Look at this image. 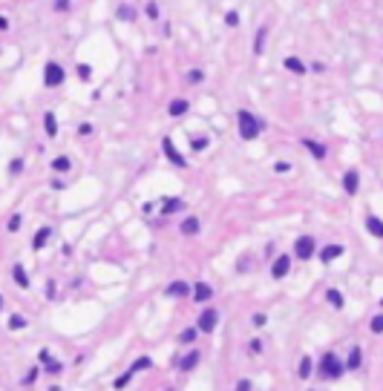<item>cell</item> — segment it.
Wrapping results in <instances>:
<instances>
[{"label":"cell","instance_id":"obj_1","mask_svg":"<svg viewBox=\"0 0 383 391\" xmlns=\"http://www.w3.org/2000/svg\"><path fill=\"white\" fill-rule=\"evenodd\" d=\"M236 127H239V138H245V141H254L259 130H262V121L256 118L254 112H248V109H239L236 112Z\"/></svg>","mask_w":383,"mask_h":391},{"label":"cell","instance_id":"obj_2","mask_svg":"<svg viewBox=\"0 0 383 391\" xmlns=\"http://www.w3.org/2000/svg\"><path fill=\"white\" fill-rule=\"evenodd\" d=\"M343 371H346V365L337 359V354H323V359H320V377L323 380H340L343 377Z\"/></svg>","mask_w":383,"mask_h":391},{"label":"cell","instance_id":"obj_3","mask_svg":"<svg viewBox=\"0 0 383 391\" xmlns=\"http://www.w3.org/2000/svg\"><path fill=\"white\" fill-rule=\"evenodd\" d=\"M219 325V311L216 308H205L202 314H199V320H196V328L202 331V334H213Z\"/></svg>","mask_w":383,"mask_h":391},{"label":"cell","instance_id":"obj_4","mask_svg":"<svg viewBox=\"0 0 383 391\" xmlns=\"http://www.w3.org/2000/svg\"><path fill=\"white\" fill-rule=\"evenodd\" d=\"M314 253H317L314 236H297V242H294V256H297V259H311Z\"/></svg>","mask_w":383,"mask_h":391},{"label":"cell","instance_id":"obj_5","mask_svg":"<svg viewBox=\"0 0 383 391\" xmlns=\"http://www.w3.org/2000/svg\"><path fill=\"white\" fill-rule=\"evenodd\" d=\"M64 66L61 64H55V61H49V64L43 66V84H46V87H49V89H52V87H61V84H64Z\"/></svg>","mask_w":383,"mask_h":391},{"label":"cell","instance_id":"obj_6","mask_svg":"<svg viewBox=\"0 0 383 391\" xmlns=\"http://www.w3.org/2000/svg\"><path fill=\"white\" fill-rule=\"evenodd\" d=\"M161 150H164V156L170 159V161L176 164V167H188V161H185V156L176 150V144H173V138H161Z\"/></svg>","mask_w":383,"mask_h":391},{"label":"cell","instance_id":"obj_7","mask_svg":"<svg viewBox=\"0 0 383 391\" xmlns=\"http://www.w3.org/2000/svg\"><path fill=\"white\" fill-rule=\"evenodd\" d=\"M288 270H291V256H288V253H280V256L274 259V265H271V276H274V279H286Z\"/></svg>","mask_w":383,"mask_h":391},{"label":"cell","instance_id":"obj_8","mask_svg":"<svg viewBox=\"0 0 383 391\" xmlns=\"http://www.w3.org/2000/svg\"><path fill=\"white\" fill-rule=\"evenodd\" d=\"M167 296H170V299H185V296H191L193 293V288L191 285H188V282H182V279H176V282H170V285H167Z\"/></svg>","mask_w":383,"mask_h":391},{"label":"cell","instance_id":"obj_9","mask_svg":"<svg viewBox=\"0 0 383 391\" xmlns=\"http://www.w3.org/2000/svg\"><path fill=\"white\" fill-rule=\"evenodd\" d=\"M213 299V288L208 282H196L193 285V302H211Z\"/></svg>","mask_w":383,"mask_h":391},{"label":"cell","instance_id":"obj_10","mask_svg":"<svg viewBox=\"0 0 383 391\" xmlns=\"http://www.w3.org/2000/svg\"><path fill=\"white\" fill-rule=\"evenodd\" d=\"M199 359H202V351H199V348H191L185 357L179 359V368H182V371H193V368L199 365Z\"/></svg>","mask_w":383,"mask_h":391},{"label":"cell","instance_id":"obj_11","mask_svg":"<svg viewBox=\"0 0 383 391\" xmlns=\"http://www.w3.org/2000/svg\"><path fill=\"white\" fill-rule=\"evenodd\" d=\"M343 190L349 196H354L360 190V176H357V170H346V176H343Z\"/></svg>","mask_w":383,"mask_h":391},{"label":"cell","instance_id":"obj_12","mask_svg":"<svg viewBox=\"0 0 383 391\" xmlns=\"http://www.w3.org/2000/svg\"><path fill=\"white\" fill-rule=\"evenodd\" d=\"M188 109H191V104H188L185 98H173L170 107H167V115H170V118H182Z\"/></svg>","mask_w":383,"mask_h":391},{"label":"cell","instance_id":"obj_13","mask_svg":"<svg viewBox=\"0 0 383 391\" xmlns=\"http://www.w3.org/2000/svg\"><path fill=\"white\" fill-rule=\"evenodd\" d=\"M185 210V198H164L161 201V213L164 216H173V213H182Z\"/></svg>","mask_w":383,"mask_h":391},{"label":"cell","instance_id":"obj_14","mask_svg":"<svg viewBox=\"0 0 383 391\" xmlns=\"http://www.w3.org/2000/svg\"><path fill=\"white\" fill-rule=\"evenodd\" d=\"M12 276H15V285H18V288H23V291H26V288L32 285V282H29V276H26V267H23L20 262H18V265L12 267Z\"/></svg>","mask_w":383,"mask_h":391},{"label":"cell","instance_id":"obj_15","mask_svg":"<svg viewBox=\"0 0 383 391\" xmlns=\"http://www.w3.org/2000/svg\"><path fill=\"white\" fill-rule=\"evenodd\" d=\"M303 147H306V150H308V153H311L317 161H323V159H326V147H323L320 141H314V138H303Z\"/></svg>","mask_w":383,"mask_h":391},{"label":"cell","instance_id":"obj_16","mask_svg":"<svg viewBox=\"0 0 383 391\" xmlns=\"http://www.w3.org/2000/svg\"><path fill=\"white\" fill-rule=\"evenodd\" d=\"M340 253H343V245H326V248L320 250V262H326V265H328L331 259H337Z\"/></svg>","mask_w":383,"mask_h":391},{"label":"cell","instance_id":"obj_17","mask_svg":"<svg viewBox=\"0 0 383 391\" xmlns=\"http://www.w3.org/2000/svg\"><path fill=\"white\" fill-rule=\"evenodd\" d=\"M43 130H46L49 138L58 135V118H55V112H43Z\"/></svg>","mask_w":383,"mask_h":391},{"label":"cell","instance_id":"obj_18","mask_svg":"<svg viewBox=\"0 0 383 391\" xmlns=\"http://www.w3.org/2000/svg\"><path fill=\"white\" fill-rule=\"evenodd\" d=\"M283 66H286L288 72H294V75H303V72H308V66L303 64L300 58H294V55H291V58H286V61H283Z\"/></svg>","mask_w":383,"mask_h":391},{"label":"cell","instance_id":"obj_19","mask_svg":"<svg viewBox=\"0 0 383 391\" xmlns=\"http://www.w3.org/2000/svg\"><path fill=\"white\" fill-rule=\"evenodd\" d=\"M49 236H52V228H40L38 233H35V239H32V250H40L46 242H49Z\"/></svg>","mask_w":383,"mask_h":391},{"label":"cell","instance_id":"obj_20","mask_svg":"<svg viewBox=\"0 0 383 391\" xmlns=\"http://www.w3.org/2000/svg\"><path fill=\"white\" fill-rule=\"evenodd\" d=\"M311 371H314V359L303 357V359H300V368H297V377H300V380H308V377H311Z\"/></svg>","mask_w":383,"mask_h":391},{"label":"cell","instance_id":"obj_21","mask_svg":"<svg viewBox=\"0 0 383 391\" xmlns=\"http://www.w3.org/2000/svg\"><path fill=\"white\" fill-rule=\"evenodd\" d=\"M199 334H202V331H199L196 325H193V328H185V331L179 334V342H182V345H193V342L199 339Z\"/></svg>","mask_w":383,"mask_h":391},{"label":"cell","instance_id":"obj_22","mask_svg":"<svg viewBox=\"0 0 383 391\" xmlns=\"http://www.w3.org/2000/svg\"><path fill=\"white\" fill-rule=\"evenodd\" d=\"M366 230H369L372 236H378V239H383V222L378 219V216H369V219H366Z\"/></svg>","mask_w":383,"mask_h":391},{"label":"cell","instance_id":"obj_23","mask_svg":"<svg viewBox=\"0 0 383 391\" xmlns=\"http://www.w3.org/2000/svg\"><path fill=\"white\" fill-rule=\"evenodd\" d=\"M40 362L46 365L43 371H49V374H61V371H64V362H61V359H52V354H49V357H43Z\"/></svg>","mask_w":383,"mask_h":391},{"label":"cell","instance_id":"obj_24","mask_svg":"<svg viewBox=\"0 0 383 391\" xmlns=\"http://www.w3.org/2000/svg\"><path fill=\"white\" fill-rule=\"evenodd\" d=\"M360 362H363V351H360V348L354 345V348L349 351V359H346V368H351V371H354V368H360Z\"/></svg>","mask_w":383,"mask_h":391},{"label":"cell","instance_id":"obj_25","mask_svg":"<svg viewBox=\"0 0 383 391\" xmlns=\"http://www.w3.org/2000/svg\"><path fill=\"white\" fill-rule=\"evenodd\" d=\"M182 233H185V236H196V233H199V219H196V216H188V219L182 222Z\"/></svg>","mask_w":383,"mask_h":391},{"label":"cell","instance_id":"obj_26","mask_svg":"<svg viewBox=\"0 0 383 391\" xmlns=\"http://www.w3.org/2000/svg\"><path fill=\"white\" fill-rule=\"evenodd\" d=\"M6 325H9V331H23V328H26V317H23V314H12Z\"/></svg>","mask_w":383,"mask_h":391},{"label":"cell","instance_id":"obj_27","mask_svg":"<svg viewBox=\"0 0 383 391\" xmlns=\"http://www.w3.org/2000/svg\"><path fill=\"white\" fill-rule=\"evenodd\" d=\"M147 368H153V359H150V357H138L135 362H133V365H130V371H133V374H138V371H147Z\"/></svg>","mask_w":383,"mask_h":391},{"label":"cell","instance_id":"obj_28","mask_svg":"<svg viewBox=\"0 0 383 391\" xmlns=\"http://www.w3.org/2000/svg\"><path fill=\"white\" fill-rule=\"evenodd\" d=\"M265 35L268 29L262 26V29H256V37H254V55H262V49H265Z\"/></svg>","mask_w":383,"mask_h":391},{"label":"cell","instance_id":"obj_29","mask_svg":"<svg viewBox=\"0 0 383 391\" xmlns=\"http://www.w3.org/2000/svg\"><path fill=\"white\" fill-rule=\"evenodd\" d=\"M326 299H328V302H331V305H334L337 311L343 308V293H340V291H334V288H328V291H326Z\"/></svg>","mask_w":383,"mask_h":391},{"label":"cell","instance_id":"obj_30","mask_svg":"<svg viewBox=\"0 0 383 391\" xmlns=\"http://www.w3.org/2000/svg\"><path fill=\"white\" fill-rule=\"evenodd\" d=\"M69 167H72V161H69L66 156H58V159L52 161V170H55V173H66Z\"/></svg>","mask_w":383,"mask_h":391},{"label":"cell","instance_id":"obj_31","mask_svg":"<svg viewBox=\"0 0 383 391\" xmlns=\"http://www.w3.org/2000/svg\"><path fill=\"white\" fill-rule=\"evenodd\" d=\"M38 377H40V368H38V365H32V368L23 374V386H35V383H38Z\"/></svg>","mask_w":383,"mask_h":391},{"label":"cell","instance_id":"obj_32","mask_svg":"<svg viewBox=\"0 0 383 391\" xmlns=\"http://www.w3.org/2000/svg\"><path fill=\"white\" fill-rule=\"evenodd\" d=\"M6 230H9V233H18V230H20V213H12V216H9Z\"/></svg>","mask_w":383,"mask_h":391},{"label":"cell","instance_id":"obj_33","mask_svg":"<svg viewBox=\"0 0 383 391\" xmlns=\"http://www.w3.org/2000/svg\"><path fill=\"white\" fill-rule=\"evenodd\" d=\"M191 147L196 150V153H202V150H208V138L205 135H196V138H191Z\"/></svg>","mask_w":383,"mask_h":391},{"label":"cell","instance_id":"obj_34","mask_svg":"<svg viewBox=\"0 0 383 391\" xmlns=\"http://www.w3.org/2000/svg\"><path fill=\"white\" fill-rule=\"evenodd\" d=\"M130 380H133V371H127V374H121V377H115V389H124V386H130Z\"/></svg>","mask_w":383,"mask_h":391},{"label":"cell","instance_id":"obj_35","mask_svg":"<svg viewBox=\"0 0 383 391\" xmlns=\"http://www.w3.org/2000/svg\"><path fill=\"white\" fill-rule=\"evenodd\" d=\"M78 75H81L84 81H90V78H93V66L90 64H78Z\"/></svg>","mask_w":383,"mask_h":391},{"label":"cell","instance_id":"obj_36","mask_svg":"<svg viewBox=\"0 0 383 391\" xmlns=\"http://www.w3.org/2000/svg\"><path fill=\"white\" fill-rule=\"evenodd\" d=\"M118 18H121V20H133V18H135V12H133L130 6H121V9H118Z\"/></svg>","mask_w":383,"mask_h":391},{"label":"cell","instance_id":"obj_37","mask_svg":"<svg viewBox=\"0 0 383 391\" xmlns=\"http://www.w3.org/2000/svg\"><path fill=\"white\" fill-rule=\"evenodd\" d=\"M369 328H372L375 334H383V314H381V317H375V320H372V325H369Z\"/></svg>","mask_w":383,"mask_h":391},{"label":"cell","instance_id":"obj_38","mask_svg":"<svg viewBox=\"0 0 383 391\" xmlns=\"http://www.w3.org/2000/svg\"><path fill=\"white\" fill-rule=\"evenodd\" d=\"M225 23H228V26H239V15H236V12H228V15H225Z\"/></svg>","mask_w":383,"mask_h":391},{"label":"cell","instance_id":"obj_39","mask_svg":"<svg viewBox=\"0 0 383 391\" xmlns=\"http://www.w3.org/2000/svg\"><path fill=\"white\" fill-rule=\"evenodd\" d=\"M265 322H268V317H265V314H254V317H251V325H256V328H262Z\"/></svg>","mask_w":383,"mask_h":391},{"label":"cell","instance_id":"obj_40","mask_svg":"<svg viewBox=\"0 0 383 391\" xmlns=\"http://www.w3.org/2000/svg\"><path fill=\"white\" fill-rule=\"evenodd\" d=\"M202 78H205V72H202V69H193L191 75H188V81H191V84H199Z\"/></svg>","mask_w":383,"mask_h":391},{"label":"cell","instance_id":"obj_41","mask_svg":"<svg viewBox=\"0 0 383 391\" xmlns=\"http://www.w3.org/2000/svg\"><path fill=\"white\" fill-rule=\"evenodd\" d=\"M248 345H251V354H259V351H262V339H251Z\"/></svg>","mask_w":383,"mask_h":391},{"label":"cell","instance_id":"obj_42","mask_svg":"<svg viewBox=\"0 0 383 391\" xmlns=\"http://www.w3.org/2000/svg\"><path fill=\"white\" fill-rule=\"evenodd\" d=\"M147 15H150V18H159V6H156V3H153V0H150V3H147Z\"/></svg>","mask_w":383,"mask_h":391},{"label":"cell","instance_id":"obj_43","mask_svg":"<svg viewBox=\"0 0 383 391\" xmlns=\"http://www.w3.org/2000/svg\"><path fill=\"white\" fill-rule=\"evenodd\" d=\"M46 299H55V282L52 279L46 282Z\"/></svg>","mask_w":383,"mask_h":391},{"label":"cell","instance_id":"obj_44","mask_svg":"<svg viewBox=\"0 0 383 391\" xmlns=\"http://www.w3.org/2000/svg\"><path fill=\"white\" fill-rule=\"evenodd\" d=\"M20 170H23V159H15V161H12V173H15V176H18V173H20Z\"/></svg>","mask_w":383,"mask_h":391},{"label":"cell","instance_id":"obj_45","mask_svg":"<svg viewBox=\"0 0 383 391\" xmlns=\"http://www.w3.org/2000/svg\"><path fill=\"white\" fill-rule=\"evenodd\" d=\"M274 170H277V173H288V170H291V164H288V161H280V164H274Z\"/></svg>","mask_w":383,"mask_h":391},{"label":"cell","instance_id":"obj_46","mask_svg":"<svg viewBox=\"0 0 383 391\" xmlns=\"http://www.w3.org/2000/svg\"><path fill=\"white\" fill-rule=\"evenodd\" d=\"M55 9H58V12H66V9H69V0H55Z\"/></svg>","mask_w":383,"mask_h":391},{"label":"cell","instance_id":"obj_47","mask_svg":"<svg viewBox=\"0 0 383 391\" xmlns=\"http://www.w3.org/2000/svg\"><path fill=\"white\" fill-rule=\"evenodd\" d=\"M52 187H55V190H64L66 181H61V178H52Z\"/></svg>","mask_w":383,"mask_h":391},{"label":"cell","instance_id":"obj_48","mask_svg":"<svg viewBox=\"0 0 383 391\" xmlns=\"http://www.w3.org/2000/svg\"><path fill=\"white\" fill-rule=\"evenodd\" d=\"M78 132H81V135H90V132H93V127H90V124H81V127H78Z\"/></svg>","mask_w":383,"mask_h":391},{"label":"cell","instance_id":"obj_49","mask_svg":"<svg viewBox=\"0 0 383 391\" xmlns=\"http://www.w3.org/2000/svg\"><path fill=\"white\" fill-rule=\"evenodd\" d=\"M6 29H9V18H3V15H0V32H6Z\"/></svg>","mask_w":383,"mask_h":391},{"label":"cell","instance_id":"obj_50","mask_svg":"<svg viewBox=\"0 0 383 391\" xmlns=\"http://www.w3.org/2000/svg\"><path fill=\"white\" fill-rule=\"evenodd\" d=\"M0 308H3V296H0Z\"/></svg>","mask_w":383,"mask_h":391},{"label":"cell","instance_id":"obj_51","mask_svg":"<svg viewBox=\"0 0 383 391\" xmlns=\"http://www.w3.org/2000/svg\"><path fill=\"white\" fill-rule=\"evenodd\" d=\"M381 302H383V299H381Z\"/></svg>","mask_w":383,"mask_h":391}]
</instances>
